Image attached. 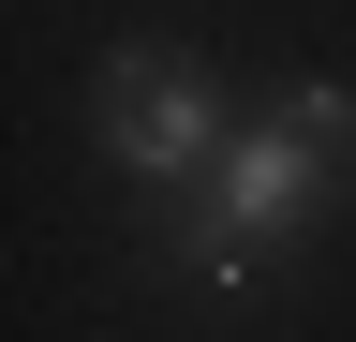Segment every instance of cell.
<instances>
[{
  "label": "cell",
  "mask_w": 356,
  "mask_h": 342,
  "mask_svg": "<svg viewBox=\"0 0 356 342\" xmlns=\"http://www.w3.org/2000/svg\"><path fill=\"white\" fill-rule=\"evenodd\" d=\"M327 194H356V90H327V75H297L282 104L252 119L238 149L208 164V194H193V224H178V268H208V283H252L267 253H282Z\"/></svg>",
  "instance_id": "obj_1"
},
{
  "label": "cell",
  "mask_w": 356,
  "mask_h": 342,
  "mask_svg": "<svg viewBox=\"0 0 356 342\" xmlns=\"http://www.w3.org/2000/svg\"><path fill=\"white\" fill-rule=\"evenodd\" d=\"M89 119H104V149H119L134 194H208V164L238 149V134H222L208 60H178V45H119L104 90H89Z\"/></svg>",
  "instance_id": "obj_2"
}]
</instances>
